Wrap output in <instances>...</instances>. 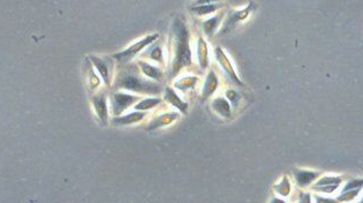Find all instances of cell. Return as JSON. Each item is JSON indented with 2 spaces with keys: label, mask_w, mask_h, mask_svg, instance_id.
<instances>
[{
  "label": "cell",
  "mask_w": 363,
  "mask_h": 203,
  "mask_svg": "<svg viewBox=\"0 0 363 203\" xmlns=\"http://www.w3.org/2000/svg\"><path fill=\"white\" fill-rule=\"evenodd\" d=\"M173 45L174 54L172 61V76H175L183 67L192 64V51L189 48L188 28L182 20L175 19L173 21Z\"/></svg>",
  "instance_id": "obj_1"
},
{
  "label": "cell",
  "mask_w": 363,
  "mask_h": 203,
  "mask_svg": "<svg viewBox=\"0 0 363 203\" xmlns=\"http://www.w3.org/2000/svg\"><path fill=\"white\" fill-rule=\"evenodd\" d=\"M144 117H145V112H133V113L123 115V117L114 118L112 122H113V125H118V126L131 125V124H136V122L143 120Z\"/></svg>",
  "instance_id": "obj_14"
},
{
  "label": "cell",
  "mask_w": 363,
  "mask_h": 203,
  "mask_svg": "<svg viewBox=\"0 0 363 203\" xmlns=\"http://www.w3.org/2000/svg\"><path fill=\"white\" fill-rule=\"evenodd\" d=\"M89 60L91 61L97 71H98L100 78L105 82L106 86L111 85V79H112V71H113V64L111 59L106 57H98V55H90Z\"/></svg>",
  "instance_id": "obj_6"
},
{
  "label": "cell",
  "mask_w": 363,
  "mask_h": 203,
  "mask_svg": "<svg viewBox=\"0 0 363 203\" xmlns=\"http://www.w3.org/2000/svg\"><path fill=\"white\" fill-rule=\"evenodd\" d=\"M315 201H316V203H339L335 199L320 197V195H316V197H315Z\"/></svg>",
  "instance_id": "obj_28"
},
{
  "label": "cell",
  "mask_w": 363,
  "mask_h": 203,
  "mask_svg": "<svg viewBox=\"0 0 363 203\" xmlns=\"http://www.w3.org/2000/svg\"><path fill=\"white\" fill-rule=\"evenodd\" d=\"M270 203H286V202L283 201V200H282V199L275 197V198L271 199V201H270Z\"/></svg>",
  "instance_id": "obj_29"
},
{
  "label": "cell",
  "mask_w": 363,
  "mask_h": 203,
  "mask_svg": "<svg viewBox=\"0 0 363 203\" xmlns=\"http://www.w3.org/2000/svg\"><path fill=\"white\" fill-rule=\"evenodd\" d=\"M197 57H199L201 67L206 68L207 62H209V58H207V45L206 42L202 37H200L199 42H197Z\"/></svg>",
  "instance_id": "obj_18"
},
{
  "label": "cell",
  "mask_w": 363,
  "mask_h": 203,
  "mask_svg": "<svg viewBox=\"0 0 363 203\" xmlns=\"http://www.w3.org/2000/svg\"><path fill=\"white\" fill-rule=\"evenodd\" d=\"M362 184L363 180L362 179H352L349 183L346 184V186H344L341 192H346V191H352V190H358V188H362Z\"/></svg>",
  "instance_id": "obj_25"
},
{
  "label": "cell",
  "mask_w": 363,
  "mask_h": 203,
  "mask_svg": "<svg viewBox=\"0 0 363 203\" xmlns=\"http://www.w3.org/2000/svg\"><path fill=\"white\" fill-rule=\"evenodd\" d=\"M200 6H196L192 8V12L197 14V15H206V14L213 13L218 9L220 5H216V3H210V1H204V3L200 2Z\"/></svg>",
  "instance_id": "obj_19"
},
{
  "label": "cell",
  "mask_w": 363,
  "mask_h": 203,
  "mask_svg": "<svg viewBox=\"0 0 363 203\" xmlns=\"http://www.w3.org/2000/svg\"><path fill=\"white\" fill-rule=\"evenodd\" d=\"M161 103V99H145L143 101L138 102V103L135 105V108L137 111H148L150 108H154L155 106H157Z\"/></svg>",
  "instance_id": "obj_21"
},
{
  "label": "cell",
  "mask_w": 363,
  "mask_h": 203,
  "mask_svg": "<svg viewBox=\"0 0 363 203\" xmlns=\"http://www.w3.org/2000/svg\"><path fill=\"white\" fill-rule=\"evenodd\" d=\"M164 99L166 102H168L169 104L178 108L180 112H182V113H187V111H188V104L185 103V102L180 99V97L176 95L174 90L169 88V87L165 89Z\"/></svg>",
  "instance_id": "obj_11"
},
{
  "label": "cell",
  "mask_w": 363,
  "mask_h": 203,
  "mask_svg": "<svg viewBox=\"0 0 363 203\" xmlns=\"http://www.w3.org/2000/svg\"><path fill=\"white\" fill-rule=\"evenodd\" d=\"M359 203H362V201H360V202H359Z\"/></svg>",
  "instance_id": "obj_30"
},
{
  "label": "cell",
  "mask_w": 363,
  "mask_h": 203,
  "mask_svg": "<svg viewBox=\"0 0 363 203\" xmlns=\"http://www.w3.org/2000/svg\"><path fill=\"white\" fill-rule=\"evenodd\" d=\"M361 192V188H358V190H352V191H346V192H341V194L335 199L339 203L340 202H349L353 201L355 198H358V195Z\"/></svg>",
  "instance_id": "obj_23"
},
{
  "label": "cell",
  "mask_w": 363,
  "mask_h": 203,
  "mask_svg": "<svg viewBox=\"0 0 363 203\" xmlns=\"http://www.w3.org/2000/svg\"><path fill=\"white\" fill-rule=\"evenodd\" d=\"M214 53H216V58L218 62H219L221 67H223V69L225 72H226V74L230 76L232 81H234L235 83H237L238 86H242V82L241 80L239 79V76L237 75V72L234 71L233 66H232V62L230 59H228V57L226 55V53H225L224 50L221 48H217L216 51H214Z\"/></svg>",
  "instance_id": "obj_7"
},
{
  "label": "cell",
  "mask_w": 363,
  "mask_h": 203,
  "mask_svg": "<svg viewBox=\"0 0 363 203\" xmlns=\"http://www.w3.org/2000/svg\"><path fill=\"white\" fill-rule=\"evenodd\" d=\"M212 108L224 118H231V104L224 97H217L212 101Z\"/></svg>",
  "instance_id": "obj_13"
},
{
  "label": "cell",
  "mask_w": 363,
  "mask_h": 203,
  "mask_svg": "<svg viewBox=\"0 0 363 203\" xmlns=\"http://www.w3.org/2000/svg\"><path fill=\"white\" fill-rule=\"evenodd\" d=\"M158 37H159L158 34L149 35V36L142 38L141 41H138V42H136V43H134L133 45H130V47L127 48L126 50L121 51V52H119V53L113 54V58L116 59V60L120 61V62L129 61L135 57V55L138 53V52H141L144 48H147L148 45L154 43V42L157 40Z\"/></svg>",
  "instance_id": "obj_3"
},
{
  "label": "cell",
  "mask_w": 363,
  "mask_h": 203,
  "mask_svg": "<svg viewBox=\"0 0 363 203\" xmlns=\"http://www.w3.org/2000/svg\"><path fill=\"white\" fill-rule=\"evenodd\" d=\"M116 88L126 89L129 92L157 95L161 92V88L156 83L142 79L135 67L124 68L117 76Z\"/></svg>",
  "instance_id": "obj_2"
},
{
  "label": "cell",
  "mask_w": 363,
  "mask_h": 203,
  "mask_svg": "<svg viewBox=\"0 0 363 203\" xmlns=\"http://www.w3.org/2000/svg\"><path fill=\"white\" fill-rule=\"evenodd\" d=\"M252 6H254V3H250V5L245 7V8L241 9V10H235V12L232 13L231 16L228 17V20L226 21V23H225L224 29L228 30L231 27H233L234 24H237L239 22H241V21L247 19V17L249 16V14L251 13Z\"/></svg>",
  "instance_id": "obj_10"
},
{
  "label": "cell",
  "mask_w": 363,
  "mask_h": 203,
  "mask_svg": "<svg viewBox=\"0 0 363 203\" xmlns=\"http://www.w3.org/2000/svg\"><path fill=\"white\" fill-rule=\"evenodd\" d=\"M92 105L95 108L97 117L103 125H106L109 121V108H107V101L104 95H96L92 97Z\"/></svg>",
  "instance_id": "obj_9"
},
{
  "label": "cell",
  "mask_w": 363,
  "mask_h": 203,
  "mask_svg": "<svg viewBox=\"0 0 363 203\" xmlns=\"http://www.w3.org/2000/svg\"><path fill=\"white\" fill-rule=\"evenodd\" d=\"M294 173V178H295L296 185L300 188H306L308 186H310L314 181H316L318 179V177L321 176L320 172H316V171H310V170H300V169H295L293 171Z\"/></svg>",
  "instance_id": "obj_8"
},
{
  "label": "cell",
  "mask_w": 363,
  "mask_h": 203,
  "mask_svg": "<svg viewBox=\"0 0 363 203\" xmlns=\"http://www.w3.org/2000/svg\"><path fill=\"white\" fill-rule=\"evenodd\" d=\"M273 191H275V193H277L282 198L289 197L290 191H292V185H290L289 178L287 176H283L282 179H280L278 183L275 185Z\"/></svg>",
  "instance_id": "obj_17"
},
{
  "label": "cell",
  "mask_w": 363,
  "mask_h": 203,
  "mask_svg": "<svg viewBox=\"0 0 363 203\" xmlns=\"http://www.w3.org/2000/svg\"><path fill=\"white\" fill-rule=\"evenodd\" d=\"M299 203H311V194L308 192H301L299 195Z\"/></svg>",
  "instance_id": "obj_27"
},
{
  "label": "cell",
  "mask_w": 363,
  "mask_h": 203,
  "mask_svg": "<svg viewBox=\"0 0 363 203\" xmlns=\"http://www.w3.org/2000/svg\"><path fill=\"white\" fill-rule=\"evenodd\" d=\"M342 178L340 176H324L316 180L311 190L324 194H332L340 187Z\"/></svg>",
  "instance_id": "obj_5"
},
{
  "label": "cell",
  "mask_w": 363,
  "mask_h": 203,
  "mask_svg": "<svg viewBox=\"0 0 363 203\" xmlns=\"http://www.w3.org/2000/svg\"><path fill=\"white\" fill-rule=\"evenodd\" d=\"M220 23L219 16H213L211 19L204 21L203 22V30L206 35H212Z\"/></svg>",
  "instance_id": "obj_22"
},
{
  "label": "cell",
  "mask_w": 363,
  "mask_h": 203,
  "mask_svg": "<svg viewBox=\"0 0 363 203\" xmlns=\"http://www.w3.org/2000/svg\"><path fill=\"white\" fill-rule=\"evenodd\" d=\"M138 65H140L142 73H143L145 76H148V78L157 80V81H161V80L164 79V73H162L161 69H159L158 67H155V66L144 61H140Z\"/></svg>",
  "instance_id": "obj_16"
},
{
  "label": "cell",
  "mask_w": 363,
  "mask_h": 203,
  "mask_svg": "<svg viewBox=\"0 0 363 203\" xmlns=\"http://www.w3.org/2000/svg\"><path fill=\"white\" fill-rule=\"evenodd\" d=\"M178 118H179L178 113H164L159 115L157 118H155L154 120H151L150 124L148 125L147 129L148 131H152V129L162 127V126H167L169 124H172L173 121H175Z\"/></svg>",
  "instance_id": "obj_12"
},
{
  "label": "cell",
  "mask_w": 363,
  "mask_h": 203,
  "mask_svg": "<svg viewBox=\"0 0 363 203\" xmlns=\"http://www.w3.org/2000/svg\"><path fill=\"white\" fill-rule=\"evenodd\" d=\"M138 100H140V97L135 95H129V94H122V93L113 94L112 97H111V108H112V113L116 115L121 114L134 103H136Z\"/></svg>",
  "instance_id": "obj_4"
},
{
  "label": "cell",
  "mask_w": 363,
  "mask_h": 203,
  "mask_svg": "<svg viewBox=\"0 0 363 203\" xmlns=\"http://www.w3.org/2000/svg\"><path fill=\"white\" fill-rule=\"evenodd\" d=\"M218 87V79L216 74H214L213 71H210L209 74L206 76L205 83L203 86V90H202V96L204 100L209 99V97L212 95V94L216 92Z\"/></svg>",
  "instance_id": "obj_15"
},
{
  "label": "cell",
  "mask_w": 363,
  "mask_h": 203,
  "mask_svg": "<svg viewBox=\"0 0 363 203\" xmlns=\"http://www.w3.org/2000/svg\"><path fill=\"white\" fill-rule=\"evenodd\" d=\"M197 82V78L196 76H186V78L180 79L179 81L175 82V87L179 88L182 92H186L190 88H194Z\"/></svg>",
  "instance_id": "obj_20"
},
{
  "label": "cell",
  "mask_w": 363,
  "mask_h": 203,
  "mask_svg": "<svg viewBox=\"0 0 363 203\" xmlns=\"http://www.w3.org/2000/svg\"><path fill=\"white\" fill-rule=\"evenodd\" d=\"M149 55H150V58L152 59V60L162 62V52H161V49L159 47H155V48L150 49V50H149Z\"/></svg>",
  "instance_id": "obj_24"
},
{
  "label": "cell",
  "mask_w": 363,
  "mask_h": 203,
  "mask_svg": "<svg viewBox=\"0 0 363 203\" xmlns=\"http://www.w3.org/2000/svg\"><path fill=\"white\" fill-rule=\"evenodd\" d=\"M226 96L228 99V102H231L232 104H237L239 97H240L239 96V94L237 92H234V90H227Z\"/></svg>",
  "instance_id": "obj_26"
}]
</instances>
